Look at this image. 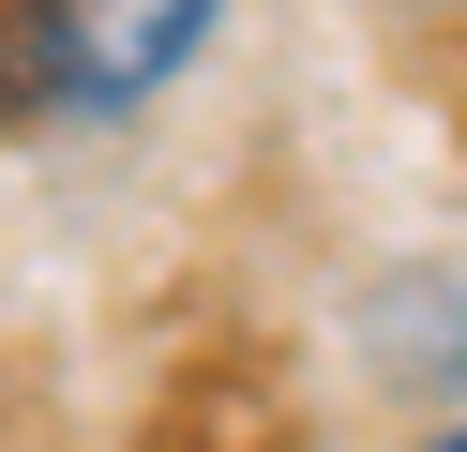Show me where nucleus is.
<instances>
[{"label":"nucleus","mask_w":467,"mask_h":452,"mask_svg":"<svg viewBox=\"0 0 467 452\" xmlns=\"http://www.w3.org/2000/svg\"><path fill=\"white\" fill-rule=\"evenodd\" d=\"M212 30H226V0H0V136L166 106Z\"/></svg>","instance_id":"f257e3e1"},{"label":"nucleus","mask_w":467,"mask_h":452,"mask_svg":"<svg viewBox=\"0 0 467 452\" xmlns=\"http://www.w3.org/2000/svg\"><path fill=\"white\" fill-rule=\"evenodd\" d=\"M422 452H467V422H437V437H422Z\"/></svg>","instance_id":"f03ea898"}]
</instances>
